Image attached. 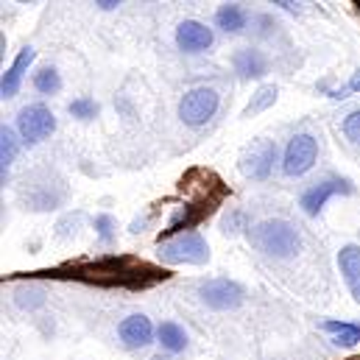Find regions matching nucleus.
Wrapping results in <instances>:
<instances>
[{
	"mask_svg": "<svg viewBox=\"0 0 360 360\" xmlns=\"http://www.w3.org/2000/svg\"><path fill=\"white\" fill-rule=\"evenodd\" d=\"M249 240L255 249H260L263 255L276 257V260L293 257L299 252V243H302L296 226L282 221V218H269V221H260L257 226H252Z\"/></svg>",
	"mask_w": 360,
	"mask_h": 360,
	"instance_id": "f257e3e1",
	"label": "nucleus"
},
{
	"mask_svg": "<svg viewBox=\"0 0 360 360\" xmlns=\"http://www.w3.org/2000/svg\"><path fill=\"white\" fill-rule=\"evenodd\" d=\"M160 260L168 263V266H181V263L201 266V263L210 260V249H207V240L198 232H184V235L160 246Z\"/></svg>",
	"mask_w": 360,
	"mask_h": 360,
	"instance_id": "f03ea898",
	"label": "nucleus"
},
{
	"mask_svg": "<svg viewBox=\"0 0 360 360\" xmlns=\"http://www.w3.org/2000/svg\"><path fill=\"white\" fill-rule=\"evenodd\" d=\"M53 129H56V117L45 103H31L17 115V131L28 146L45 140L48 134H53Z\"/></svg>",
	"mask_w": 360,
	"mask_h": 360,
	"instance_id": "7ed1b4c3",
	"label": "nucleus"
},
{
	"mask_svg": "<svg viewBox=\"0 0 360 360\" xmlns=\"http://www.w3.org/2000/svg\"><path fill=\"white\" fill-rule=\"evenodd\" d=\"M218 109V92L212 87H193L179 101V117L187 126H204Z\"/></svg>",
	"mask_w": 360,
	"mask_h": 360,
	"instance_id": "20e7f679",
	"label": "nucleus"
},
{
	"mask_svg": "<svg viewBox=\"0 0 360 360\" xmlns=\"http://www.w3.org/2000/svg\"><path fill=\"white\" fill-rule=\"evenodd\" d=\"M316 157H319V140L313 134H296L285 148L282 171L288 176H302L316 165Z\"/></svg>",
	"mask_w": 360,
	"mask_h": 360,
	"instance_id": "39448f33",
	"label": "nucleus"
},
{
	"mask_svg": "<svg viewBox=\"0 0 360 360\" xmlns=\"http://www.w3.org/2000/svg\"><path fill=\"white\" fill-rule=\"evenodd\" d=\"M198 299L210 310H235L243 302V288L232 279H210L198 285Z\"/></svg>",
	"mask_w": 360,
	"mask_h": 360,
	"instance_id": "423d86ee",
	"label": "nucleus"
},
{
	"mask_svg": "<svg viewBox=\"0 0 360 360\" xmlns=\"http://www.w3.org/2000/svg\"><path fill=\"white\" fill-rule=\"evenodd\" d=\"M352 181L349 179H341V176H330V179L319 181V184H313V187H307L304 193H302V198H299V204H302V210L307 212V215H319L321 210H324V204L333 198V195H352Z\"/></svg>",
	"mask_w": 360,
	"mask_h": 360,
	"instance_id": "0eeeda50",
	"label": "nucleus"
},
{
	"mask_svg": "<svg viewBox=\"0 0 360 360\" xmlns=\"http://www.w3.org/2000/svg\"><path fill=\"white\" fill-rule=\"evenodd\" d=\"M276 162V143L274 140H257L243 157H240V171L243 176L257 181H266Z\"/></svg>",
	"mask_w": 360,
	"mask_h": 360,
	"instance_id": "6e6552de",
	"label": "nucleus"
},
{
	"mask_svg": "<svg viewBox=\"0 0 360 360\" xmlns=\"http://www.w3.org/2000/svg\"><path fill=\"white\" fill-rule=\"evenodd\" d=\"M117 335H120V341H123L126 349H143V347H148L154 341V324L146 316L134 313V316H129V319L120 321Z\"/></svg>",
	"mask_w": 360,
	"mask_h": 360,
	"instance_id": "1a4fd4ad",
	"label": "nucleus"
},
{
	"mask_svg": "<svg viewBox=\"0 0 360 360\" xmlns=\"http://www.w3.org/2000/svg\"><path fill=\"white\" fill-rule=\"evenodd\" d=\"M176 45L184 53H198L212 45V31L198 20H184L176 28Z\"/></svg>",
	"mask_w": 360,
	"mask_h": 360,
	"instance_id": "9d476101",
	"label": "nucleus"
},
{
	"mask_svg": "<svg viewBox=\"0 0 360 360\" xmlns=\"http://www.w3.org/2000/svg\"><path fill=\"white\" fill-rule=\"evenodd\" d=\"M232 68L240 79H263L269 73V62L260 51L255 48H240L235 56H232Z\"/></svg>",
	"mask_w": 360,
	"mask_h": 360,
	"instance_id": "9b49d317",
	"label": "nucleus"
},
{
	"mask_svg": "<svg viewBox=\"0 0 360 360\" xmlns=\"http://www.w3.org/2000/svg\"><path fill=\"white\" fill-rule=\"evenodd\" d=\"M34 48H22L20 53H17V59H14V65L6 70V76H3V84H0V92L6 95V98H11V95H17L20 90V84H22V76H25V70H28V65L34 62Z\"/></svg>",
	"mask_w": 360,
	"mask_h": 360,
	"instance_id": "f8f14e48",
	"label": "nucleus"
},
{
	"mask_svg": "<svg viewBox=\"0 0 360 360\" xmlns=\"http://www.w3.org/2000/svg\"><path fill=\"white\" fill-rule=\"evenodd\" d=\"M338 266H341V274H344L355 302H360V246H344L338 252Z\"/></svg>",
	"mask_w": 360,
	"mask_h": 360,
	"instance_id": "ddd939ff",
	"label": "nucleus"
},
{
	"mask_svg": "<svg viewBox=\"0 0 360 360\" xmlns=\"http://www.w3.org/2000/svg\"><path fill=\"white\" fill-rule=\"evenodd\" d=\"M321 330L324 333H333L335 335V344H344V347H355L360 341V324H349V321H321Z\"/></svg>",
	"mask_w": 360,
	"mask_h": 360,
	"instance_id": "4468645a",
	"label": "nucleus"
},
{
	"mask_svg": "<svg viewBox=\"0 0 360 360\" xmlns=\"http://www.w3.org/2000/svg\"><path fill=\"white\" fill-rule=\"evenodd\" d=\"M157 338H160V344L168 352H181L187 347V335H184V330H181L176 321H162L157 327Z\"/></svg>",
	"mask_w": 360,
	"mask_h": 360,
	"instance_id": "2eb2a0df",
	"label": "nucleus"
},
{
	"mask_svg": "<svg viewBox=\"0 0 360 360\" xmlns=\"http://www.w3.org/2000/svg\"><path fill=\"white\" fill-rule=\"evenodd\" d=\"M215 25L224 28L226 34H238V31H243V25H246V14H243L240 6H221V8L215 11Z\"/></svg>",
	"mask_w": 360,
	"mask_h": 360,
	"instance_id": "dca6fc26",
	"label": "nucleus"
},
{
	"mask_svg": "<svg viewBox=\"0 0 360 360\" xmlns=\"http://www.w3.org/2000/svg\"><path fill=\"white\" fill-rule=\"evenodd\" d=\"M201 215H204V210H193V207H184V210H179V212L174 215V221L168 224V229H162L160 240H162V238H168V235H176V238H179L181 229H190L193 224H198V221H201Z\"/></svg>",
	"mask_w": 360,
	"mask_h": 360,
	"instance_id": "f3484780",
	"label": "nucleus"
},
{
	"mask_svg": "<svg viewBox=\"0 0 360 360\" xmlns=\"http://www.w3.org/2000/svg\"><path fill=\"white\" fill-rule=\"evenodd\" d=\"M17 148H20V140H17L14 129L3 126V131H0V162H3V176H6L8 165H11L14 157H17Z\"/></svg>",
	"mask_w": 360,
	"mask_h": 360,
	"instance_id": "a211bd4d",
	"label": "nucleus"
},
{
	"mask_svg": "<svg viewBox=\"0 0 360 360\" xmlns=\"http://www.w3.org/2000/svg\"><path fill=\"white\" fill-rule=\"evenodd\" d=\"M34 87H37V92H42V95H53V92H59V87H62V79H59V73L53 68H42L34 76Z\"/></svg>",
	"mask_w": 360,
	"mask_h": 360,
	"instance_id": "6ab92c4d",
	"label": "nucleus"
},
{
	"mask_svg": "<svg viewBox=\"0 0 360 360\" xmlns=\"http://www.w3.org/2000/svg\"><path fill=\"white\" fill-rule=\"evenodd\" d=\"M274 101H276V87H263V90H257V95L252 98V103L243 109V115H246V117H249V115H257V112L269 109Z\"/></svg>",
	"mask_w": 360,
	"mask_h": 360,
	"instance_id": "aec40b11",
	"label": "nucleus"
},
{
	"mask_svg": "<svg viewBox=\"0 0 360 360\" xmlns=\"http://www.w3.org/2000/svg\"><path fill=\"white\" fill-rule=\"evenodd\" d=\"M68 109H70V115H73V117H79V120H92V117L98 115V103H95L92 98H87V95H84V98L70 101V106H68Z\"/></svg>",
	"mask_w": 360,
	"mask_h": 360,
	"instance_id": "412c9836",
	"label": "nucleus"
},
{
	"mask_svg": "<svg viewBox=\"0 0 360 360\" xmlns=\"http://www.w3.org/2000/svg\"><path fill=\"white\" fill-rule=\"evenodd\" d=\"M95 232H98V238L103 243H112L115 240V221L109 215H98L95 218Z\"/></svg>",
	"mask_w": 360,
	"mask_h": 360,
	"instance_id": "4be33fe9",
	"label": "nucleus"
},
{
	"mask_svg": "<svg viewBox=\"0 0 360 360\" xmlns=\"http://www.w3.org/2000/svg\"><path fill=\"white\" fill-rule=\"evenodd\" d=\"M45 302V296H42V290H37V288H22L20 293H17V304L20 307H39Z\"/></svg>",
	"mask_w": 360,
	"mask_h": 360,
	"instance_id": "5701e85b",
	"label": "nucleus"
},
{
	"mask_svg": "<svg viewBox=\"0 0 360 360\" xmlns=\"http://www.w3.org/2000/svg\"><path fill=\"white\" fill-rule=\"evenodd\" d=\"M344 134H347L355 146H360V109L349 112V115L344 117Z\"/></svg>",
	"mask_w": 360,
	"mask_h": 360,
	"instance_id": "b1692460",
	"label": "nucleus"
},
{
	"mask_svg": "<svg viewBox=\"0 0 360 360\" xmlns=\"http://www.w3.org/2000/svg\"><path fill=\"white\" fill-rule=\"evenodd\" d=\"M240 229H246V215L235 210V212L224 221V232H226V235H235V232H240Z\"/></svg>",
	"mask_w": 360,
	"mask_h": 360,
	"instance_id": "393cba45",
	"label": "nucleus"
},
{
	"mask_svg": "<svg viewBox=\"0 0 360 360\" xmlns=\"http://www.w3.org/2000/svg\"><path fill=\"white\" fill-rule=\"evenodd\" d=\"M347 90H349V92L360 90V73H358V76H355V79H352V82H349V87H347Z\"/></svg>",
	"mask_w": 360,
	"mask_h": 360,
	"instance_id": "a878e982",
	"label": "nucleus"
},
{
	"mask_svg": "<svg viewBox=\"0 0 360 360\" xmlns=\"http://www.w3.org/2000/svg\"><path fill=\"white\" fill-rule=\"evenodd\" d=\"M98 6H101V8H115V6H117V3H112V0H101V3H98Z\"/></svg>",
	"mask_w": 360,
	"mask_h": 360,
	"instance_id": "bb28decb",
	"label": "nucleus"
},
{
	"mask_svg": "<svg viewBox=\"0 0 360 360\" xmlns=\"http://www.w3.org/2000/svg\"><path fill=\"white\" fill-rule=\"evenodd\" d=\"M358 6H360V3H358Z\"/></svg>",
	"mask_w": 360,
	"mask_h": 360,
	"instance_id": "cd10ccee",
	"label": "nucleus"
}]
</instances>
